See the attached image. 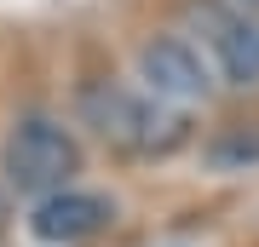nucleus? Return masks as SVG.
<instances>
[{"label": "nucleus", "mask_w": 259, "mask_h": 247, "mask_svg": "<svg viewBox=\"0 0 259 247\" xmlns=\"http://www.w3.org/2000/svg\"><path fill=\"white\" fill-rule=\"evenodd\" d=\"M81 121L127 161H167L173 150L190 144V110L161 104L156 92L121 86V81L81 86Z\"/></svg>", "instance_id": "nucleus-1"}, {"label": "nucleus", "mask_w": 259, "mask_h": 247, "mask_svg": "<svg viewBox=\"0 0 259 247\" xmlns=\"http://www.w3.org/2000/svg\"><path fill=\"white\" fill-rule=\"evenodd\" d=\"M75 173H81V138H75L58 115L47 110H29L12 121L6 132V184L18 195H52V190H69Z\"/></svg>", "instance_id": "nucleus-2"}, {"label": "nucleus", "mask_w": 259, "mask_h": 247, "mask_svg": "<svg viewBox=\"0 0 259 247\" xmlns=\"http://www.w3.org/2000/svg\"><path fill=\"white\" fill-rule=\"evenodd\" d=\"M190 23L202 29L225 86H259V12H236L225 0H190Z\"/></svg>", "instance_id": "nucleus-3"}, {"label": "nucleus", "mask_w": 259, "mask_h": 247, "mask_svg": "<svg viewBox=\"0 0 259 247\" xmlns=\"http://www.w3.org/2000/svg\"><path fill=\"white\" fill-rule=\"evenodd\" d=\"M139 86L156 92L161 104L196 110V104L213 98V69H207V58L196 52V40H185V35H150L139 46Z\"/></svg>", "instance_id": "nucleus-4"}, {"label": "nucleus", "mask_w": 259, "mask_h": 247, "mask_svg": "<svg viewBox=\"0 0 259 247\" xmlns=\"http://www.w3.org/2000/svg\"><path fill=\"white\" fill-rule=\"evenodd\" d=\"M115 224V202L98 190H52L40 195L35 213H29V236L35 241H52V247H75V241H93Z\"/></svg>", "instance_id": "nucleus-5"}, {"label": "nucleus", "mask_w": 259, "mask_h": 247, "mask_svg": "<svg viewBox=\"0 0 259 247\" xmlns=\"http://www.w3.org/2000/svg\"><path fill=\"white\" fill-rule=\"evenodd\" d=\"M242 161H259V138H225V144H213V167H225V173H231V167H242Z\"/></svg>", "instance_id": "nucleus-6"}, {"label": "nucleus", "mask_w": 259, "mask_h": 247, "mask_svg": "<svg viewBox=\"0 0 259 247\" xmlns=\"http://www.w3.org/2000/svg\"><path fill=\"white\" fill-rule=\"evenodd\" d=\"M225 6H236V12H259V0H225Z\"/></svg>", "instance_id": "nucleus-7"}]
</instances>
